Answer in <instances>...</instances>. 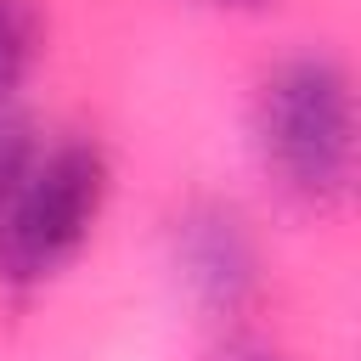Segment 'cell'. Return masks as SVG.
Segmentation results:
<instances>
[{
    "instance_id": "cell-3",
    "label": "cell",
    "mask_w": 361,
    "mask_h": 361,
    "mask_svg": "<svg viewBox=\"0 0 361 361\" xmlns=\"http://www.w3.org/2000/svg\"><path fill=\"white\" fill-rule=\"evenodd\" d=\"M164 271L180 305L226 333H243L271 288V248L259 220L226 192H192L164 214Z\"/></svg>"
},
{
    "instance_id": "cell-7",
    "label": "cell",
    "mask_w": 361,
    "mask_h": 361,
    "mask_svg": "<svg viewBox=\"0 0 361 361\" xmlns=\"http://www.w3.org/2000/svg\"><path fill=\"white\" fill-rule=\"evenodd\" d=\"M197 6L226 11V17H259V11H271V6H282V0H197Z\"/></svg>"
},
{
    "instance_id": "cell-2",
    "label": "cell",
    "mask_w": 361,
    "mask_h": 361,
    "mask_svg": "<svg viewBox=\"0 0 361 361\" xmlns=\"http://www.w3.org/2000/svg\"><path fill=\"white\" fill-rule=\"evenodd\" d=\"M118 192L113 147L96 130H51L0 192V293L34 299L56 288L102 237Z\"/></svg>"
},
{
    "instance_id": "cell-1",
    "label": "cell",
    "mask_w": 361,
    "mask_h": 361,
    "mask_svg": "<svg viewBox=\"0 0 361 361\" xmlns=\"http://www.w3.org/2000/svg\"><path fill=\"white\" fill-rule=\"evenodd\" d=\"M248 158L265 192L310 220H333L355 197L361 113L355 68L327 39H293L259 62L248 85Z\"/></svg>"
},
{
    "instance_id": "cell-4",
    "label": "cell",
    "mask_w": 361,
    "mask_h": 361,
    "mask_svg": "<svg viewBox=\"0 0 361 361\" xmlns=\"http://www.w3.org/2000/svg\"><path fill=\"white\" fill-rule=\"evenodd\" d=\"M51 56V11L45 0H0V113L28 102Z\"/></svg>"
},
{
    "instance_id": "cell-6",
    "label": "cell",
    "mask_w": 361,
    "mask_h": 361,
    "mask_svg": "<svg viewBox=\"0 0 361 361\" xmlns=\"http://www.w3.org/2000/svg\"><path fill=\"white\" fill-rule=\"evenodd\" d=\"M214 361H293L282 344H271V338H259V333H226L220 338V350H214Z\"/></svg>"
},
{
    "instance_id": "cell-5",
    "label": "cell",
    "mask_w": 361,
    "mask_h": 361,
    "mask_svg": "<svg viewBox=\"0 0 361 361\" xmlns=\"http://www.w3.org/2000/svg\"><path fill=\"white\" fill-rule=\"evenodd\" d=\"M39 135H45V124H39L34 102H23V107H6V113H0V192L17 180V169L28 164V152L39 147Z\"/></svg>"
}]
</instances>
